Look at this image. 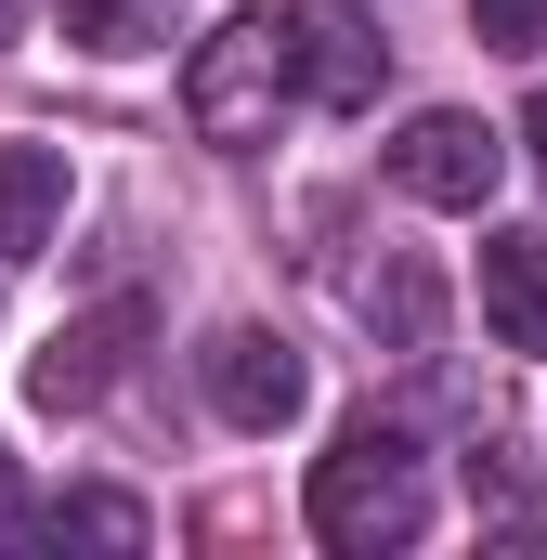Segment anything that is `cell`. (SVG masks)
I'll return each instance as SVG.
<instances>
[{"instance_id": "1", "label": "cell", "mask_w": 547, "mask_h": 560, "mask_svg": "<svg viewBox=\"0 0 547 560\" xmlns=\"http://www.w3.org/2000/svg\"><path fill=\"white\" fill-rule=\"evenodd\" d=\"M313 548H339V560H392L430 535V469H417V443L392 418H339V443L313 456Z\"/></svg>"}, {"instance_id": "2", "label": "cell", "mask_w": 547, "mask_h": 560, "mask_svg": "<svg viewBox=\"0 0 547 560\" xmlns=\"http://www.w3.org/2000/svg\"><path fill=\"white\" fill-rule=\"evenodd\" d=\"M287 105H300V92H287V26H274V0L261 13H222V26L183 52V118H196V143L261 156Z\"/></svg>"}, {"instance_id": "3", "label": "cell", "mask_w": 547, "mask_h": 560, "mask_svg": "<svg viewBox=\"0 0 547 560\" xmlns=\"http://www.w3.org/2000/svg\"><path fill=\"white\" fill-rule=\"evenodd\" d=\"M274 26H287V92H300V105L365 118V105L392 92V39H379L365 0H274Z\"/></svg>"}, {"instance_id": "4", "label": "cell", "mask_w": 547, "mask_h": 560, "mask_svg": "<svg viewBox=\"0 0 547 560\" xmlns=\"http://www.w3.org/2000/svg\"><path fill=\"white\" fill-rule=\"evenodd\" d=\"M143 339H156V300H143V287L92 300L79 326H53V339H39V365H26V405H39V418H92V405L131 378V352H143Z\"/></svg>"}, {"instance_id": "5", "label": "cell", "mask_w": 547, "mask_h": 560, "mask_svg": "<svg viewBox=\"0 0 547 560\" xmlns=\"http://www.w3.org/2000/svg\"><path fill=\"white\" fill-rule=\"evenodd\" d=\"M392 183H405L417 209H496V183H509V131H482L469 105H417L405 143H392Z\"/></svg>"}, {"instance_id": "6", "label": "cell", "mask_w": 547, "mask_h": 560, "mask_svg": "<svg viewBox=\"0 0 547 560\" xmlns=\"http://www.w3.org/2000/svg\"><path fill=\"white\" fill-rule=\"evenodd\" d=\"M196 365H209V405H222V430H287L300 405H313V365H300L274 326H222Z\"/></svg>"}, {"instance_id": "7", "label": "cell", "mask_w": 547, "mask_h": 560, "mask_svg": "<svg viewBox=\"0 0 547 560\" xmlns=\"http://www.w3.org/2000/svg\"><path fill=\"white\" fill-rule=\"evenodd\" d=\"M482 326L509 352H547V235H482Z\"/></svg>"}, {"instance_id": "8", "label": "cell", "mask_w": 547, "mask_h": 560, "mask_svg": "<svg viewBox=\"0 0 547 560\" xmlns=\"http://www.w3.org/2000/svg\"><path fill=\"white\" fill-rule=\"evenodd\" d=\"M66 222V143H0V261L53 248Z\"/></svg>"}, {"instance_id": "9", "label": "cell", "mask_w": 547, "mask_h": 560, "mask_svg": "<svg viewBox=\"0 0 547 560\" xmlns=\"http://www.w3.org/2000/svg\"><path fill=\"white\" fill-rule=\"evenodd\" d=\"M26 548H143V509L118 482H79V495H53V509L26 522Z\"/></svg>"}, {"instance_id": "10", "label": "cell", "mask_w": 547, "mask_h": 560, "mask_svg": "<svg viewBox=\"0 0 547 560\" xmlns=\"http://www.w3.org/2000/svg\"><path fill=\"white\" fill-rule=\"evenodd\" d=\"M365 326H379L392 352H430V326H443V287L417 275V261H379V275H365Z\"/></svg>"}, {"instance_id": "11", "label": "cell", "mask_w": 547, "mask_h": 560, "mask_svg": "<svg viewBox=\"0 0 547 560\" xmlns=\"http://www.w3.org/2000/svg\"><path fill=\"white\" fill-rule=\"evenodd\" d=\"M53 26H66L79 52H143V39L170 26V0H53Z\"/></svg>"}, {"instance_id": "12", "label": "cell", "mask_w": 547, "mask_h": 560, "mask_svg": "<svg viewBox=\"0 0 547 560\" xmlns=\"http://www.w3.org/2000/svg\"><path fill=\"white\" fill-rule=\"evenodd\" d=\"M469 509H482L496 535H547V495H522V482H509L496 456H469Z\"/></svg>"}, {"instance_id": "13", "label": "cell", "mask_w": 547, "mask_h": 560, "mask_svg": "<svg viewBox=\"0 0 547 560\" xmlns=\"http://www.w3.org/2000/svg\"><path fill=\"white\" fill-rule=\"evenodd\" d=\"M469 39L482 52H547V0H469Z\"/></svg>"}, {"instance_id": "14", "label": "cell", "mask_w": 547, "mask_h": 560, "mask_svg": "<svg viewBox=\"0 0 547 560\" xmlns=\"http://www.w3.org/2000/svg\"><path fill=\"white\" fill-rule=\"evenodd\" d=\"M26 522H39V509H26V482H13V456H0V548H26Z\"/></svg>"}, {"instance_id": "15", "label": "cell", "mask_w": 547, "mask_h": 560, "mask_svg": "<svg viewBox=\"0 0 547 560\" xmlns=\"http://www.w3.org/2000/svg\"><path fill=\"white\" fill-rule=\"evenodd\" d=\"M522 143H535V170H547V92H535V105H522Z\"/></svg>"}, {"instance_id": "16", "label": "cell", "mask_w": 547, "mask_h": 560, "mask_svg": "<svg viewBox=\"0 0 547 560\" xmlns=\"http://www.w3.org/2000/svg\"><path fill=\"white\" fill-rule=\"evenodd\" d=\"M13 39H26V0H0V52H13Z\"/></svg>"}]
</instances>
